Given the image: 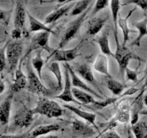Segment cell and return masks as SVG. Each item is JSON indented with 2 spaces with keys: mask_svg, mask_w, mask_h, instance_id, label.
I'll list each match as a JSON object with an SVG mask.
<instances>
[{
  "mask_svg": "<svg viewBox=\"0 0 147 138\" xmlns=\"http://www.w3.org/2000/svg\"><path fill=\"white\" fill-rule=\"evenodd\" d=\"M133 26H134L139 31V34H138L137 37L131 43V45H136L137 47H140L142 38L144 36L147 35V16L141 21L134 22Z\"/></svg>",
  "mask_w": 147,
  "mask_h": 138,
  "instance_id": "cell-24",
  "label": "cell"
},
{
  "mask_svg": "<svg viewBox=\"0 0 147 138\" xmlns=\"http://www.w3.org/2000/svg\"><path fill=\"white\" fill-rule=\"evenodd\" d=\"M27 133L22 135H0V138H26Z\"/></svg>",
  "mask_w": 147,
  "mask_h": 138,
  "instance_id": "cell-42",
  "label": "cell"
},
{
  "mask_svg": "<svg viewBox=\"0 0 147 138\" xmlns=\"http://www.w3.org/2000/svg\"><path fill=\"white\" fill-rule=\"evenodd\" d=\"M65 68V85H64V89H63V92L60 93L59 95L55 96V98L64 101L65 102H73L77 104H81L80 102L78 101L76 99H75L73 93V88H72V83H71V78H70V73L66 67L65 65H64Z\"/></svg>",
  "mask_w": 147,
  "mask_h": 138,
  "instance_id": "cell-11",
  "label": "cell"
},
{
  "mask_svg": "<svg viewBox=\"0 0 147 138\" xmlns=\"http://www.w3.org/2000/svg\"><path fill=\"white\" fill-rule=\"evenodd\" d=\"M128 138H134V135L131 132V129H129L128 130Z\"/></svg>",
  "mask_w": 147,
  "mask_h": 138,
  "instance_id": "cell-45",
  "label": "cell"
},
{
  "mask_svg": "<svg viewBox=\"0 0 147 138\" xmlns=\"http://www.w3.org/2000/svg\"><path fill=\"white\" fill-rule=\"evenodd\" d=\"M110 4V1H107V0H98L95 2V5L93 7V9L91 12V17H93L96 16V14L101 11L102 9H104L106 7H107Z\"/></svg>",
  "mask_w": 147,
  "mask_h": 138,
  "instance_id": "cell-35",
  "label": "cell"
},
{
  "mask_svg": "<svg viewBox=\"0 0 147 138\" xmlns=\"http://www.w3.org/2000/svg\"><path fill=\"white\" fill-rule=\"evenodd\" d=\"M73 93L75 99L80 103L85 104H94L97 101L94 99L92 94L87 93L81 89L73 88Z\"/></svg>",
  "mask_w": 147,
  "mask_h": 138,
  "instance_id": "cell-27",
  "label": "cell"
},
{
  "mask_svg": "<svg viewBox=\"0 0 147 138\" xmlns=\"http://www.w3.org/2000/svg\"><path fill=\"white\" fill-rule=\"evenodd\" d=\"M23 44L20 40H13L7 43L6 58L8 72L11 74L15 72L18 68L22 54Z\"/></svg>",
  "mask_w": 147,
  "mask_h": 138,
  "instance_id": "cell-1",
  "label": "cell"
},
{
  "mask_svg": "<svg viewBox=\"0 0 147 138\" xmlns=\"http://www.w3.org/2000/svg\"><path fill=\"white\" fill-rule=\"evenodd\" d=\"M7 11L0 9V21H6L7 18Z\"/></svg>",
  "mask_w": 147,
  "mask_h": 138,
  "instance_id": "cell-43",
  "label": "cell"
},
{
  "mask_svg": "<svg viewBox=\"0 0 147 138\" xmlns=\"http://www.w3.org/2000/svg\"><path fill=\"white\" fill-rule=\"evenodd\" d=\"M50 34H51L47 32H40L36 33L32 37L30 46L26 51L24 55L23 56V57H22L20 62L23 63L26 58L29 57L30 53L34 50H44L48 52L50 55H51L55 51V50L52 48L49 45V38H50Z\"/></svg>",
  "mask_w": 147,
  "mask_h": 138,
  "instance_id": "cell-4",
  "label": "cell"
},
{
  "mask_svg": "<svg viewBox=\"0 0 147 138\" xmlns=\"http://www.w3.org/2000/svg\"><path fill=\"white\" fill-rule=\"evenodd\" d=\"M139 91V89H136V88L135 87H131V88H129V89H128L126 91L124 92L123 93H122L121 96H119V99H121L123 97H125V96H131V95L134 94V93H136V92Z\"/></svg>",
  "mask_w": 147,
  "mask_h": 138,
  "instance_id": "cell-41",
  "label": "cell"
},
{
  "mask_svg": "<svg viewBox=\"0 0 147 138\" xmlns=\"http://www.w3.org/2000/svg\"><path fill=\"white\" fill-rule=\"evenodd\" d=\"M119 100H120V99H119V96H117V97L106 98V99H103V101H97L94 104H93V107L95 108L96 109H98V110H100V109H103V108H106L107 106H111V105L114 104Z\"/></svg>",
  "mask_w": 147,
  "mask_h": 138,
  "instance_id": "cell-33",
  "label": "cell"
},
{
  "mask_svg": "<svg viewBox=\"0 0 147 138\" xmlns=\"http://www.w3.org/2000/svg\"><path fill=\"white\" fill-rule=\"evenodd\" d=\"M65 65L66 67L67 68V69H68L69 70L70 78H71L72 86H73V88H77V89H81V90L87 92V93H90V94H92L93 96H94L95 97L98 98V99H103V97L101 96V94L95 91L93 89H91L90 86H88L85 82H83V80H82V79L80 78V76H78L77 73L74 71L73 68H72L68 63H65Z\"/></svg>",
  "mask_w": 147,
  "mask_h": 138,
  "instance_id": "cell-9",
  "label": "cell"
},
{
  "mask_svg": "<svg viewBox=\"0 0 147 138\" xmlns=\"http://www.w3.org/2000/svg\"><path fill=\"white\" fill-rule=\"evenodd\" d=\"M34 115L40 114L49 118H57L62 116L63 108L55 101L42 98L37 102V105L32 109Z\"/></svg>",
  "mask_w": 147,
  "mask_h": 138,
  "instance_id": "cell-2",
  "label": "cell"
},
{
  "mask_svg": "<svg viewBox=\"0 0 147 138\" xmlns=\"http://www.w3.org/2000/svg\"><path fill=\"white\" fill-rule=\"evenodd\" d=\"M32 66L33 68L37 73V76L40 78V80L42 81V70L43 66H44L45 61L42 57V50H37L36 53L35 57L32 59Z\"/></svg>",
  "mask_w": 147,
  "mask_h": 138,
  "instance_id": "cell-29",
  "label": "cell"
},
{
  "mask_svg": "<svg viewBox=\"0 0 147 138\" xmlns=\"http://www.w3.org/2000/svg\"><path fill=\"white\" fill-rule=\"evenodd\" d=\"M74 71L78 74V76H80L85 80H86L88 83H91L93 86H96L98 90L99 93H102L100 89L98 87V84L96 83V80L95 79L94 76L93 74V72L91 70L90 65L88 63H82V64H78L75 66Z\"/></svg>",
  "mask_w": 147,
  "mask_h": 138,
  "instance_id": "cell-14",
  "label": "cell"
},
{
  "mask_svg": "<svg viewBox=\"0 0 147 138\" xmlns=\"http://www.w3.org/2000/svg\"><path fill=\"white\" fill-rule=\"evenodd\" d=\"M60 129V125L56 124L40 125L32 131L30 138H37L39 137L44 136V135H47L50 132H57Z\"/></svg>",
  "mask_w": 147,
  "mask_h": 138,
  "instance_id": "cell-23",
  "label": "cell"
},
{
  "mask_svg": "<svg viewBox=\"0 0 147 138\" xmlns=\"http://www.w3.org/2000/svg\"><path fill=\"white\" fill-rule=\"evenodd\" d=\"M108 20L109 16L106 14L96 15L92 17L88 22V34L89 35L97 34L103 28Z\"/></svg>",
  "mask_w": 147,
  "mask_h": 138,
  "instance_id": "cell-13",
  "label": "cell"
},
{
  "mask_svg": "<svg viewBox=\"0 0 147 138\" xmlns=\"http://www.w3.org/2000/svg\"><path fill=\"white\" fill-rule=\"evenodd\" d=\"M145 88L142 89L141 93L138 95L137 97L134 99L131 106V124L134 125L139 122V114L142 112L144 106V93Z\"/></svg>",
  "mask_w": 147,
  "mask_h": 138,
  "instance_id": "cell-15",
  "label": "cell"
},
{
  "mask_svg": "<svg viewBox=\"0 0 147 138\" xmlns=\"http://www.w3.org/2000/svg\"><path fill=\"white\" fill-rule=\"evenodd\" d=\"M110 7L113 17V25H114V37L116 44H119V36H118V20L119 16V10L121 8V2L116 0H112L110 1Z\"/></svg>",
  "mask_w": 147,
  "mask_h": 138,
  "instance_id": "cell-26",
  "label": "cell"
},
{
  "mask_svg": "<svg viewBox=\"0 0 147 138\" xmlns=\"http://www.w3.org/2000/svg\"><path fill=\"white\" fill-rule=\"evenodd\" d=\"M34 119L32 109H30L27 106H22L16 112L13 116V125L16 127H28L32 124Z\"/></svg>",
  "mask_w": 147,
  "mask_h": 138,
  "instance_id": "cell-7",
  "label": "cell"
},
{
  "mask_svg": "<svg viewBox=\"0 0 147 138\" xmlns=\"http://www.w3.org/2000/svg\"><path fill=\"white\" fill-rule=\"evenodd\" d=\"M1 43V41H0V43Z\"/></svg>",
  "mask_w": 147,
  "mask_h": 138,
  "instance_id": "cell-50",
  "label": "cell"
},
{
  "mask_svg": "<svg viewBox=\"0 0 147 138\" xmlns=\"http://www.w3.org/2000/svg\"><path fill=\"white\" fill-rule=\"evenodd\" d=\"M22 62L19 64L18 68L14 72V78L11 85V93H16L19 92L21 90L27 88V75L24 74L22 70Z\"/></svg>",
  "mask_w": 147,
  "mask_h": 138,
  "instance_id": "cell-16",
  "label": "cell"
},
{
  "mask_svg": "<svg viewBox=\"0 0 147 138\" xmlns=\"http://www.w3.org/2000/svg\"><path fill=\"white\" fill-rule=\"evenodd\" d=\"M83 42V41L82 40L76 47L71 49H68V50H65V49L57 50V49H56L51 55L48 56L46 61H47L51 57H53L52 58L53 62H65V63H67V62L74 60L78 56H79V49L81 47Z\"/></svg>",
  "mask_w": 147,
  "mask_h": 138,
  "instance_id": "cell-8",
  "label": "cell"
},
{
  "mask_svg": "<svg viewBox=\"0 0 147 138\" xmlns=\"http://www.w3.org/2000/svg\"><path fill=\"white\" fill-rule=\"evenodd\" d=\"M11 36L14 40H20L24 36V33L22 30L14 28L11 32Z\"/></svg>",
  "mask_w": 147,
  "mask_h": 138,
  "instance_id": "cell-39",
  "label": "cell"
},
{
  "mask_svg": "<svg viewBox=\"0 0 147 138\" xmlns=\"http://www.w3.org/2000/svg\"><path fill=\"white\" fill-rule=\"evenodd\" d=\"M125 73L126 76V80H131L133 82L138 80V73L136 70H134L127 67L125 70Z\"/></svg>",
  "mask_w": 147,
  "mask_h": 138,
  "instance_id": "cell-38",
  "label": "cell"
},
{
  "mask_svg": "<svg viewBox=\"0 0 147 138\" xmlns=\"http://www.w3.org/2000/svg\"><path fill=\"white\" fill-rule=\"evenodd\" d=\"M49 70L55 77L58 89H61L62 86H63V76H62V71L58 62H52L51 64L49 66Z\"/></svg>",
  "mask_w": 147,
  "mask_h": 138,
  "instance_id": "cell-32",
  "label": "cell"
},
{
  "mask_svg": "<svg viewBox=\"0 0 147 138\" xmlns=\"http://www.w3.org/2000/svg\"><path fill=\"white\" fill-rule=\"evenodd\" d=\"M143 114H146L147 115V112H142Z\"/></svg>",
  "mask_w": 147,
  "mask_h": 138,
  "instance_id": "cell-49",
  "label": "cell"
},
{
  "mask_svg": "<svg viewBox=\"0 0 147 138\" xmlns=\"http://www.w3.org/2000/svg\"><path fill=\"white\" fill-rule=\"evenodd\" d=\"M131 129L135 138H147V125L144 122H138Z\"/></svg>",
  "mask_w": 147,
  "mask_h": 138,
  "instance_id": "cell-31",
  "label": "cell"
},
{
  "mask_svg": "<svg viewBox=\"0 0 147 138\" xmlns=\"http://www.w3.org/2000/svg\"><path fill=\"white\" fill-rule=\"evenodd\" d=\"M147 86V66L146 68V70H145V84L144 88H145Z\"/></svg>",
  "mask_w": 147,
  "mask_h": 138,
  "instance_id": "cell-47",
  "label": "cell"
},
{
  "mask_svg": "<svg viewBox=\"0 0 147 138\" xmlns=\"http://www.w3.org/2000/svg\"><path fill=\"white\" fill-rule=\"evenodd\" d=\"M113 119L117 122L122 124H127L131 121V112L130 110H118L116 116Z\"/></svg>",
  "mask_w": 147,
  "mask_h": 138,
  "instance_id": "cell-34",
  "label": "cell"
},
{
  "mask_svg": "<svg viewBox=\"0 0 147 138\" xmlns=\"http://www.w3.org/2000/svg\"><path fill=\"white\" fill-rule=\"evenodd\" d=\"M90 9H91V5L88 7V9L83 14L79 15L77 18L69 23V24L66 27L64 34L62 36L60 43H59L58 47L57 48V50H63L76 37V34L80 30L82 24H83L86 19L87 18L88 14L90 11Z\"/></svg>",
  "mask_w": 147,
  "mask_h": 138,
  "instance_id": "cell-3",
  "label": "cell"
},
{
  "mask_svg": "<svg viewBox=\"0 0 147 138\" xmlns=\"http://www.w3.org/2000/svg\"><path fill=\"white\" fill-rule=\"evenodd\" d=\"M27 17L29 19V32H50L52 34H55V32L52 30L50 27H47L44 22H42L41 21L36 19L35 17H33L28 11L27 12Z\"/></svg>",
  "mask_w": 147,
  "mask_h": 138,
  "instance_id": "cell-20",
  "label": "cell"
},
{
  "mask_svg": "<svg viewBox=\"0 0 147 138\" xmlns=\"http://www.w3.org/2000/svg\"><path fill=\"white\" fill-rule=\"evenodd\" d=\"M76 2V1H70V2H67L66 4H64L61 7H59L58 9L53 11V12L50 13L49 15L47 16V17L45 20V24L47 25V24H51V23H53L57 21V20H58L60 17L64 16L66 13H67L69 11L72 10V9L74 7Z\"/></svg>",
  "mask_w": 147,
  "mask_h": 138,
  "instance_id": "cell-17",
  "label": "cell"
},
{
  "mask_svg": "<svg viewBox=\"0 0 147 138\" xmlns=\"http://www.w3.org/2000/svg\"><path fill=\"white\" fill-rule=\"evenodd\" d=\"M100 136V138H121L120 135L115 131H108Z\"/></svg>",
  "mask_w": 147,
  "mask_h": 138,
  "instance_id": "cell-40",
  "label": "cell"
},
{
  "mask_svg": "<svg viewBox=\"0 0 147 138\" xmlns=\"http://www.w3.org/2000/svg\"><path fill=\"white\" fill-rule=\"evenodd\" d=\"M114 55V58L119 63V70L123 76H124L125 70L128 67L131 60H136L139 62L143 61V60L139 56L120 43L116 44V50Z\"/></svg>",
  "mask_w": 147,
  "mask_h": 138,
  "instance_id": "cell-6",
  "label": "cell"
},
{
  "mask_svg": "<svg viewBox=\"0 0 147 138\" xmlns=\"http://www.w3.org/2000/svg\"><path fill=\"white\" fill-rule=\"evenodd\" d=\"M106 83L108 89L112 92L113 95L119 96L122 94V92L124 89V85L122 84L121 82L118 81L112 76H109V77H106Z\"/></svg>",
  "mask_w": 147,
  "mask_h": 138,
  "instance_id": "cell-28",
  "label": "cell"
},
{
  "mask_svg": "<svg viewBox=\"0 0 147 138\" xmlns=\"http://www.w3.org/2000/svg\"><path fill=\"white\" fill-rule=\"evenodd\" d=\"M6 48H7V44L0 49V73L2 72L6 68V66H7Z\"/></svg>",
  "mask_w": 147,
  "mask_h": 138,
  "instance_id": "cell-37",
  "label": "cell"
},
{
  "mask_svg": "<svg viewBox=\"0 0 147 138\" xmlns=\"http://www.w3.org/2000/svg\"><path fill=\"white\" fill-rule=\"evenodd\" d=\"M144 103L147 106V94H146L144 96Z\"/></svg>",
  "mask_w": 147,
  "mask_h": 138,
  "instance_id": "cell-48",
  "label": "cell"
},
{
  "mask_svg": "<svg viewBox=\"0 0 147 138\" xmlns=\"http://www.w3.org/2000/svg\"><path fill=\"white\" fill-rule=\"evenodd\" d=\"M26 70L27 78V89L28 91L36 94H43L45 96L50 94V91L43 85L42 81L34 70L30 58L27 59L26 63Z\"/></svg>",
  "mask_w": 147,
  "mask_h": 138,
  "instance_id": "cell-5",
  "label": "cell"
},
{
  "mask_svg": "<svg viewBox=\"0 0 147 138\" xmlns=\"http://www.w3.org/2000/svg\"><path fill=\"white\" fill-rule=\"evenodd\" d=\"M5 90V83L1 78H0V94L3 93Z\"/></svg>",
  "mask_w": 147,
  "mask_h": 138,
  "instance_id": "cell-44",
  "label": "cell"
},
{
  "mask_svg": "<svg viewBox=\"0 0 147 138\" xmlns=\"http://www.w3.org/2000/svg\"><path fill=\"white\" fill-rule=\"evenodd\" d=\"M128 4H134L140 7L144 11L147 9V0H128L123 3V5H128Z\"/></svg>",
  "mask_w": 147,
  "mask_h": 138,
  "instance_id": "cell-36",
  "label": "cell"
},
{
  "mask_svg": "<svg viewBox=\"0 0 147 138\" xmlns=\"http://www.w3.org/2000/svg\"><path fill=\"white\" fill-rule=\"evenodd\" d=\"M12 99L13 93H11L0 103V123L1 124L6 125L9 122Z\"/></svg>",
  "mask_w": 147,
  "mask_h": 138,
  "instance_id": "cell-18",
  "label": "cell"
},
{
  "mask_svg": "<svg viewBox=\"0 0 147 138\" xmlns=\"http://www.w3.org/2000/svg\"><path fill=\"white\" fill-rule=\"evenodd\" d=\"M71 130L74 137H88L96 134V132L92 126H90L87 124L77 119H74L72 122Z\"/></svg>",
  "mask_w": 147,
  "mask_h": 138,
  "instance_id": "cell-12",
  "label": "cell"
},
{
  "mask_svg": "<svg viewBox=\"0 0 147 138\" xmlns=\"http://www.w3.org/2000/svg\"><path fill=\"white\" fill-rule=\"evenodd\" d=\"M93 69L98 73L104 75L106 77L111 76L109 71V60L107 56L100 53L96 57L93 63Z\"/></svg>",
  "mask_w": 147,
  "mask_h": 138,
  "instance_id": "cell-22",
  "label": "cell"
},
{
  "mask_svg": "<svg viewBox=\"0 0 147 138\" xmlns=\"http://www.w3.org/2000/svg\"><path fill=\"white\" fill-rule=\"evenodd\" d=\"M135 10H136V7L131 9L125 17H122L121 14H119V20H118V26L121 29L122 33H123V43H122V45L123 46H126V42L129 40V34L131 32H136L135 30H132L131 29H130V27H129V24H128V20H129V17L131 16V14H133Z\"/></svg>",
  "mask_w": 147,
  "mask_h": 138,
  "instance_id": "cell-19",
  "label": "cell"
},
{
  "mask_svg": "<svg viewBox=\"0 0 147 138\" xmlns=\"http://www.w3.org/2000/svg\"><path fill=\"white\" fill-rule=\"evenodd\" d=\"M96 42L100 47L102 53L106 56H112L114 57V53L111 50L110 45H109V31L106 30L103 32V34L98 37Z\"/></svg>",
  "mask_w": 147,
  "mask_h": 138,
  "instance_id": "cell-25",
  "label": "cell"
},
{
  "mask_svg": "<svg viewBox=\"0 0 147 138\" xmlns=\"http://www.w3.org/2000/svg\"><path fill=\"white\" fill-rule=\"evenodd\" d=\"M93 2V1H90V0H83V1H76L74 7L72 9L71 12H70V15L77 16L83 14Z\"/></svg>",
  "mask_w": 147,
  "mask_h": 138,
  "instance_id": "cell-30",
  "label": "cell"
},
{
  "mask_svg": "<svg viewBox=\"0 0 147 138\" xmlns=\"http://www.w3.org/2000/svg\"><path fill=\"white\" fill-rule=\"evenodd\" d=\"M63 107L65 108V109H69V110L71 111V112H73L75 114H76L77 116H78L79 117H80L81 119H84L85 121H86V122H88V123H90V124L94 126L98 130V126L96 124V115L95 114L83 111L82 110V109H79V108L76 107V106H73V105L64 104L63 105Z\"/></svg>",
  "mask_w": 147,
  "mask_h": 138,
  "instance_id": "cell-21",
  "label": "cell"
},
{
  "mask_svg": "<svg viewBox=\"0 0 147 138\" xmlns=\"http://www.w3.org/2000/svg\"><path fill=\"white\" fill-rule=\"evenodd\" d=\"M27 10L22 1L16 2V8L14 12V27L15 29L22 30L24 33V36H27L28 32L25 29L26 17H27Z\"/></svg>",
  "mask_w": 147,
  "mask_h": 138,
  "instance_id": "cell-10",
  "label": "cell"
},
{
  "mask_svg": "<svg viewBox=\"0 0 147 138\" xmlns=\"http://www.w3.org/2000/svg\"><path fill=\"white\" fill-rule=\"evenodd\" d=\"M41 138H59L56 135H46L45 137H42Z\"/></svg>",
  "mask_w": 147,
  "mask_h": 138,
  "instance_id": "cell-46",
  "label": "cell"
}]
</instances>
